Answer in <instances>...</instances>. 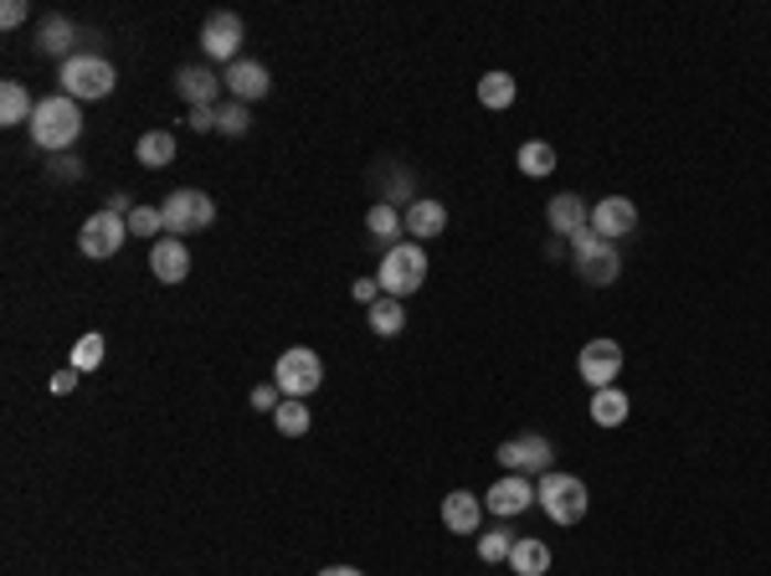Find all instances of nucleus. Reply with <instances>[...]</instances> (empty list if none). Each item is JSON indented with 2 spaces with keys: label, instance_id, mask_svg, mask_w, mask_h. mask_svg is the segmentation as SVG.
<instances>
[{
  "label": "nucleus",
  "instance_id": "nucleus-1",
  "mask_svg": "<svg viewBox=\"0 0 771 576\" xmlns=\"http://www.w3.org/2000/svg\"><path fill=\"white\" fill-rule=\"evenodd\" d=\"M77 134H83V108H77V98L52 93V98L36 104V114H31V139L42 149H67V145H77Z\"/></svg>",
  "mask_w": 771,
  "mask_h": 576
},
{
  "label": "nucleus",
  "instance_id": "nucleus-2",
  "mask_svg": "<svg viewBox=\"0 0 771 576\" xmlns=\"http://www.w3.org/2000/svg\"><path fill=\"white\" fill-rule=\"evenodd\" d=\"M376 283H381V294L385 299H406L427 283V252L416 248V242H397V248L381 258V273H376Z\"/></svg>",
  "mask_w": 771,
  "mask_h": 576
},
{
  "label": "nucleus",
  "instance_id": "nucleus-3",
  "mask_svg": "<svg viewBox=\"0 0 771 576\" xmlns=\"http://www.w3.org/2000/svg\"><path fill=\"white\" fill-rule=\"evenodd\" d=\"M119 83L114 73V62L108 57H93V52H73V57L62 62V93L77 98V104H93V98H108Z\"/></svg>",
  "mask_w": 771,
  "mask_h": 576
},
{
  "label": "nucleus",
  "instance_id": "nucleus-4",
  "mask_svg": "<svg viewBox=\"0 0 771 576\" xmlns=\"http://www.w3.org/2000/svg\"><path fill=\"white\" fill-rule=\"evenodd\" d=\"M535 504H540L556 525H577V520L587 515V484H581L577 473L550 469V473H540V484H535Z\"/></svg>",
  "mask_w": 771,
  "mask_h": 576
},
{
  "label": "nucleus",
  "instance_id": "nucleus-5",
  "mask_svg": "<svg viewBox=\"0 0 771 576\" xmlns=\"http://www.w3.org/2000/svg\"><path fill=\"white\" fill-rule=\"evenodd\" d=\"M319 381H325V360H319V350H309V345H294V350L278 355V366H273V386H278L283 397H314L319 391Z\"/></svg>",
  "mask_w": 771,
  "mask_h": 576
},
{
  "label": "nucleus",
  "instance_id": "nucleus-6",
  "mask_svg": "<svg viewBox=\"0 0 771 576\" xmlns=\"http://www.w3.org/2000/svg\"><path fill=\"white\" fill-rule=\"evenodd\" d=\"M571 263H577V273L592 289H608V283H617V273H623V258H617V248L612 242H602V237L587 227L581 237H571Z\"/></svg>",
  "mask_w": 771,
  "mask_h": 576
},
{
  "label": "nucleus",
  "instance_id": "nucleus-7",
  "mask_svg": "<svg viewBox=\"0 0 771 576\" xmlns=\"http://www.w3.org/2000/svg\"><path fill=\"white\" fill-rule=\"evenodd\" d=\"M160 211H165V237H191L216 222V207H211L207 191H170Z\"/></svg>",
  "mask_w": 771,
  "mask_h": 576
},
{
  "label": "nucleus",
  "instance_id": "nucleus-8",
  "mask_svg": "<svg viewBox=\"0 0 771 576\" xmlns=\"http://www.w3.org/2000/svg\"><path fill=\"white\" fill-rule=\"evenodd\" d=\"M124 237H129V217H119V211H93L88 222H83V232H77V248H83V258H114V252L124 248Z\"/></svg>",
  "mask_w": 771,
  "mask_h": 576
},
{
  "label": "nucleus",
  "instance_id": "nucleus-9",
  "mask_svg": "<svg viewBox=\"0 0 771 576\" xmlns=\"http://www.w3.org/2000/svg\"><path fill=\"white\" fill-rule=\"evenodd\" d=\"M577 366H581V376H587L592 391H608V386H617V370H623V345L617 341H587Z\"/></svg>",
  "mask_w": 771,
  "mask_h": 576
},
{
  "label": "nucleus",
  "instance_id": "nucleus-10",
  "mask_svg": "<svg viewBox=\"0 0 771 576\" xmlns=\"http://www.w3.org/2000/svg\"><path fill=\"white\" fill-rule=\"evenodd\" d=\"M550 438H540V432H525V438H509V443H499V463H505L509 473H550Z\"/></svg>",
  "mask_w": 771,
  "mask_h": 576
},
{
  "label": "nucleus",
  "instance_id": "nucleus-11",
  "mask_svg": "<svg viewBox=\"0 0 771 576\" xmlns=\"http://www.w3.org/2000/svg\"><path fill=\"white\" fill-rule=\"evenodd\" d=\"M201 46H207V57L216 62H237V46H242V15L237 11H216L207 15V27H201Z\"/></svg>",
  "mask_w": 771,
  "mask_h": 576
},
{
  "label": "nucleus",
  "instance_id": "nucleus-12",
  "mask_svg": "<svg viewBox=\"0 0 771 576\" xmlns=\"http://www.w3.org/2000/svg\"><path fill=\"white\" fill-rule=\"evenodd\" d=\"M592 232L602 237V242H617V237L638 232V207H633L627 196H602L592 207Z\"/></svg>",
  "mask_w": 771,
  "mask_h": 576
},
{
  "label": "nucleus",
  "instance_id": "nucleus-13",
  "mask_svg": "<svg viewBox=\"0 0 771 576\" xmlns=\"http://www.w3.org/2000/svg\"><path fill=\"white\" fill-rule=\"evenodd\" d=\"M530 504H535V484L525 479V473H505V479H499V484L484 494V510H489V515H499V520L525 515Z\"/></svg>",
  "mask_w": 771,
  "mask_h": 576
},
{
  "label": "nucleus",
  "instance_id": "nucleus-14",
  "mask_svg": "<svg viewBox=\"0 0 771 576\" xmlns=\"http://www.w3.org/2000/svg\"><path fill=\"white\" fill-rule=\"evenodd\" d=\"M149 273L160 283H186V273H191V248H186V237H160V242H149Z\"/></svg>",
  "mask_w": 771,
  "mask_h": 576
},
{
  "label": "nucleus",
  "instance_id": "nucleus-15",
  "mask_svg": "<svg viewBox=\"0 0 771 576\" xmlns=\"http://www.w3.org/2000/svg\"><path fill=\"white\" fill-rule=\"evenodd\" d=\"M443 525L453 535H478L484 531V500H478L474 489H453V494H443Z\"/></svg>",
  "mask_w": 771,
  "mask_h": 576
},
{
  "label": "nucleus",
  "instance_id": "nucleus-16",
  "mask_svg": "<svg viewBox=\"0 0 771 576\" xmlns=\"http://www.w3.org/2000/svg\"><path fill=\"white\" fill-rule=\"evenodd\" d=\"M226 93H232V98H237V104H257V98H263L267 93V83H273V77H267V67L263 62H253V57H237L232 62V67H226Z\"/></svg>",
  "mask_w": 771,
  "mask_h": 576
},
{
  "label": "nucleus",
  "instance_id": "nucleus-17",
  "mask_svg": "<svg viewBox=\"0 0 771 576\" xmlns=\"http://www.w3.org/2000/svg\"><path fill=\"white\" fill-rule=\"evenodd\" d=\"M546 222H550V232H556V237H581L587 227H592V207H587L581 196L566 191V196H556V201L546 207Z\"/></svg>",
  "mask_w": 771,
  "mask_h": 576
},
{
  "label": "nucleus",
  "instance_id": "nucleus-18",
  "mask_svg": "<svg viewBox=\"0 0 771 576\" xmlns=\"http://www.w3.org/2000/svg\"><path fill=\"white\" fill-rule=\"evenodd\" d=\"M401 222H406V237H412V242H427V237H443L447 207H443V201H427V196H416L412 207L401 211Z\"/></svg>",
  "mask_w": 771,
  "mask_h": 576
},
{
  "label": "nucleus",
  "instance_id": "nucleus-19",
  "mask_svg": "<svg viewBox=\"0 0 771 576\" xmlns=\"http://www.w3.org/2000/svg\"><path fill=\"white\" fill-rule=\"evenodd\" d=\"M176 88H180V98H186L191 108H211V104H216V88H226V83H222V77H211L207 67H180Z\"/></svg>",
  "mask_w": 771,
  "mask_h": 576
},
{
  "label": "nucleus",
  "instance_id": "nucleus-20",
  "mask_svg": "<svg viewBox=\"0 0 771 576\" xmlns=\"http://www.w3.org/2000/svg\"><path fill=\"white\" fill-rule=\"evenodd\" d=\"M31 114H36V104H31L27 83L6 77V83H0V124H6V129H11V124H31Z\"/></svg>",
  "mask_w": 771,
  "mask_h": 576
},
{
  "label": "nucleus",
  "instance_id": "nucleus-21",
  "mask_svg": "<svg viewBox=\"0 0 771 576\" xmlns=\"http://www.w3.org/2000/svg\"><path fill=\"white\" fill-rule=\"evenodd\" d=\"M401 211L406 207H391V201H381V207H371V217H366V232L381 242L385 252L401 242V232H406V222H401Z\"/></svg>",
  "mask_w": 771,
  "mask_h": 576
},
{
  "label": "nucleus",
  "instance_id": "nucleus-22",
  "mask_svg": "<svg viewBox=\"0 0 771 576\" xmlns=\"http://www.w3.org/2000/svg\"><path fill=\"white\" fill-rule=\"evenodd\" d=\"M509 566H515V576H546L550 572V546H546V541L519 535L515 551H509Z\"/></svg>",
  "mask_w": 771,
  "mask_h": 576
},
{
  "label": "nucleus",
  "instance_id": "nucleus-23",
  "mask_svg": "<svg viewBox=\"0 0 771 576\" xmlns=\"http://www.w3.org/2000/svg\"><path fill=\"white\" fill-rule=\"evenodd\" d=\"M134 155H139V165H145V170H165V165L176 160V134H165V129L139 134Z\"/></svg>",
  "mask_w": 771,
  "mask_h": 576
},
{
  "label": "nucleus",
  "instance_id": "nucleus-24",
  "mask_svg": "<svg viewBox=\"0 0 771 576\" xmlns=\"http://www.w3.org/2000/svg\"><path fill=\"white\" fill-rule=\"evenodd\" d=\"M366 314H371V329L381 335V341H391V335L406 329V304H401V299H376Z\"/></svg>",
  "mask_w": 771,
  "mask_h": 576
},
{
  "label": "nucleus",
  "instance_id": "nucleus-25",
  "mask_svg": "<svg viewBox=\"0 0 771 576\" xmlns=\"http://www.w3.org/2000/svg\"><path fill=\"white\" fill-rule=\"evenodd\" d=\"M515 165L530 180H540V176H550V170H556V149H550L546 139H525V145H519V155H515Z\"/></svg>",
  "mask_w": 771,
  "mask_h": 576
},
{
  "label": "nucleus",
  "instance_id": "nucleus-26",
  "mask_svg": "<svg viewBox=\"0 0 771 576\" xmlns=\"http://www.w3.org/2000/svg\"><path fill=\"white\" fill-rule=\"evenodd\" d=\"M592 422L596 428H623L627 422V397L617 391V386H608V391H596L592 397Z\"/></svg>",
  "mask_w": 771,
  "mask_h": 576
},
{
  "label": "nucleus",
  "instance_id": "nucleus-27",
  "mask_svg": "<svg viewBox=\"0 0 771 576\" xmlns=\"http://www.w3.org/2000/svg\"><path fill=\"white\" fill-rule=\"evenodd\" d=\"M478 104L494 108V114L509 108V104H515V77H509V73H484V77H478Z\"/></svg>",
  "mask_w": 771,
  "mask_h": 576
},
{
  "label": "nucleus",
  "instance_id": "nucleus-28",
  "mask_svg": "<svg viewBox=\"0 0 771 576\" xmlns=\"http://www.w3.org/2000/svg\"><path fill=\"white\" fill-rule=\"evenodd\" d=\"M273 422H278L283 438H304V432H309V407H304L298 397H283L278 412H273Z\"/></svg>",
  "mask_w": 771,
  "mask_h": 576
},
{
  "label": "nucleus",
  "instance_id": "nucleus-29",
  "mask_svg": "<svg viewBox=\"0 0 771 576\" xmlns=\"http://www.w3.org/2000/svg\"><path fill=\"white\" fill-rule=\"evenodd\" d=\"M515 541H519V535H515V531H505V525H494V531H484V535H478V556H484V566H499V562H509V551H515Z\"/></svg>",
  "mask_w": 771,
  "mask_h": 576
},
{
  "label": "nucleus",
  "instance_id": "nucleus-30",
  "mask_svg": "<svg viewBox=\"0 0 771 576\" xmlns=\"http://www.w3.org/2000/svg\"><path fill=\"white\" fill-rule=\"evenodd\" d=\"M67 42H73V27H67V21H62V15H46L42 21V52L46 57H73V52H67Z\"/></svg>",
  "mask_w": 771,
  "mask_h": 576
},
{
  "label": "nucleus",
  "instance_id": "nucleus-31",
  "mask_svg": "<svg viewBox=\"0 0 771 576\" xmlns=\"http://www.w3.org/2000/svg\"><path fill=\"white\" fill-rule=\"evenodd\" d=\"M98 366H104V335H98V329H88V335L73 345V370L83 376V370H98Z\"/></svg>",
  "mask_w": 771,
  "mask_h": 576
},
{
  "label": "nucleus",
  "instance_id": "nucleus-32",
  "mask_svg": "<svg viewBox=\"0 0 771 576\" xmlns=\"http://www.w3.org/2000/svg\"><path fill=\"white\" fill-rule=\"evenodd\" d=\"M129 232L134 237H149V242H160V237H165V211L160 207H134L129 211Z\"/></svg>",
  "mask_w": 771,
  "mask_h": 576
},
{
  "label": "nucleus",
  "instance_id": "nucleus-33",
  "mask_svg": "<svg viewBox=\"0 0 771 576\" xmlns=\"http://www.w3.org/2000/svg\"><path fill=\"white\" fill-rule=\"evenodd\" d=\"M247 124H253V118H247V104H237V98H232L226 108H216V129L232 134V139H242V134H247Z\"/></svg>",
  "mask_w": 771,
  "mask_h": 576
},
{
  "label": "nucleus",
  "instance_id": "nucleus-34",
  "mask_svg": "<svg viewBox=\"0 0 771 576\" xmlns=\"http://www.w3.org/2000/svg\"><path fill=\"white\" fill-rule=\"evenodd\" d=\"M350 299H356V304H366V310H371L376 299H385V294H381V283H376V279H356V283H350Z\"/></svg>",
  "mask_w": 771,
  "mask_h": 576
},
{
  "label": "nucleus",
  "instance_id": "nucleus-35",
  "mask_svg": "<svg viewBox=\"0 0 771 576\" xmlns=\"http://www.w3.org/2000/svg\"><path fill=\"white\" fill-rule=\"evenodd\" d=\"M278 401H283L278 386H257V391H253V407H257V412H278Z\"/></svg>",
  "mask_w": 771,
  "mask_h": 576
},
{
  "label": "nucleus",
  "instance_id": "nucleus-36",
  "mask_svg": "<svg viewBox=\"0 0 771 576\" xmlns=\"http://www.w3.org/2000/svg\"><path fill=\"white\" fill-rule=\"evenodd\" d=\"M21 21H27V0H6V6H0V27L11 31V27H21Z\"/></svg>",
  "mask_w": 771,
  "mask_h": 576
},
{
  "label": "nucleus",
  "instance_id": "nucleus-37",
  "mask_svg": "<svg viewBox=\"0 0 771 576\" xmlns=\"http://www.w3.org/2000/svg\"><path fill=\"white\" fill-rule=\"evenodd\" d=\"M191 129H196V134L216 129V108H191Z\"/></svg>",
  "mask_w": 771,
  "mask_h": 576
},
{
  "label": "nucleus",
  "instance_id": "nucleus-38",
  "mask_svg": "<svg viewBox=\"0 0 771 576\" xmlns=\"http://www.w3.org/2000/svg\"><path fill=\"white\" fill-rule=\"evenodd\" d=\"M77 386V370L67 366V370H57V376H52V391H57V397H67V391H73Z\"/></svg>",
  "mask_w": 771,
  "mask_h": 576
},
{
  "label": "nucleus",
  "instance_id": "nucleus-39",
  "mask_svg": "<svg viewBox=\"0 0 771 576\" xmlns=\"http://www.w3.org/2000/svg\"><path fill=\"white\" fill-rule=\"evenodd\" d=\"M52 170H57V176H62V180H67V176H73V180H77V176H83V165H77V160H52Z\"/></svg>",
  "mask_w": 771,
  "mask_h": 576
},
{
  "label": "nucleus",
  "instance_id": "nucleus-40",
  "mask_svg": "<svg viewBox=\"0 0 771 576\" xmlns=\"http://www.w3.org/2000/svg\"><path fill=\"white\" fill-rule=\"evenodd\" d=\"M319 576H360V572H356V566H325Z\"/></svg>",
  "mask_w": 771,
  "mask_h": 576
}]
</instances>
